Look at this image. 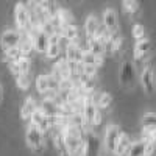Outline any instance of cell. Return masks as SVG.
<instances>
[{
    "label": "cell",
    "instance_id": "cb8c5ba5",
    "mask_svg": "<svg viewBox=\"0 0 156 156\" xmlns=\"http://www.w3.org/2000/svg\"><path fill=\"white\" fill-rule=\"evenodd\" d=\"M145 145H147V140H144V139L133 142L125 156H144L145 154Z\"/></svg>",
    "mask_w": 156,
    "mask_h": 156
},
{
    "label": "cell",
    "instance_id": "4316f807",
    "mask_svg": "<svg viewBox=\"0 0 156 156\" xmlns=\"http://www.w3.org/2000/svg\"><path fill=\"white\" fill-rule=\"evenodd\" d=\"M140 136L144 140H151L156 144V126H142Z\"/></svg>",
    "mask_w": 156,
    "mask_h": 156
},
{
    "label": "cell",
    "instance_id": "d6986e66",
    "mask_svg": "<svg viewBox=\"0 0 156 156\" xmlns=\"http://www.w3.org/2000/svg\"><path fill=\"white\" fill-rule=\"evenodd\" d=\"M131 144H133V142H131V137H129V134L125 133V131H122L120 136H119V139H117L114 154H115V156H125L126 151H128V148L131 147Z\"/></svg>",
    "mask_w": 156,
    "mask_h": 156
},
{
    "label": "cell",
    "instance_id": "ba28073f",
    "mask_svg": "<svg viewBox=\"0 0 156 156\" xmlns=\"http://www.w3.org/2000/svg\"><path fill=\"white\" fill-rule=\"evenodd\" d=\"M59 87V81L53 75H39L36 78V89L39 94H47V92H51V90H58Z\"/></svg>",
    "mask_w": 156,
    "mask_h": 156
},
{
    "label": "cell",
    "instance_id": "8992f818",
    "mask_svg": "<svg viewBox=\"0 0 156 156\" xmlns=\"http://www.w3.org/2000/svg\"><path fill=\"white\" fill-rule=\"evenodd\" d=\"M139 80H140V86H142V89H144V92L148 94V95H151V94L154 92V89H156L154 67H153L151 62L145 64V67L142 69V72H140Z\"/></svg>",
    "mask_w": 156,
    "mask_h": 156
},
{
    "label": "cell",
    "instance_id": "83f0119b",
    "mask_svg": "<svg viewBox=\"0 0 156 156\" xmlns=\"http://www.w3.org/2000/svg\"><path fill=\"white\" fill-rule=\"evenodd\" d=\"M122 6H123V11L128 12V14H136V12L139 11V3L137 0H123L122 2Z\"/></svg>",
    "mask_w": 156,
    "mask_h": 156
},
{
    "label": "cell",
    "instance_id": "5b68a950",
    "mask_svg": "<svg viewBox=\"0 0 156 156\" xmlns=\"http://www.w3.org/2000/svg\"><path fill=\"white\" fill-rule=\"evenodd\" d=\"M30 123L34 125L39 131H42L44 134L48 133L51 129V120H50V112L44 108V106H39L36 109V112L31 115Z\"/></svg>",
    "mask_w": 156,
    "mask_h": 156
},
{
    "label": "cell",
    "instance_id": "277c9868",
    "mask_svg": "<svg viewBox=\"0 0 156 156\" xmlns=\"http://www.w3.org/2000/svg\"><path fill=\"white\" fill-rule=\"evenodd\" d=\"M98 151H100L98 136L87 128L86 133H84V145L76 156H98Z\"/></svg>",
    "mask_w": 156,
    "mask_h": 156
},
{
    "label": "cell",
    "instance_id": "6da1fadb",
    "mask_svg": "<svg viewBox=\"0 0 156 156\" xmlns=\"http://www.w3.org/2000/svg\"><path fill=\"white\" fill-rule=\"evenodd\" d=\"M61 133H62L64 144H66L70 156H76L84 145V133L86 131L83 128H78L73 125H66L61 129Z\"/></svg>",
    "mask_w": 156,
    "mask_h": 156
},
{
    "label": "cell",
    "instance_id": "9a60e30c",
    "mask_svg": "<svg viewBox=\"0 0 156 156\" xmlns=\"http://www.w3.org/2000/svg\"><path fill=\"white\" fill-rule=\"evenodd\" d=\"M151 51V41L148 37H144V39H139L134 44V48H133V58L136 61H140L144 59L148 53Z\"/></svg>",
    "mask_w": 156,
    "mask_h": 156
},
{
    "label": "cell",
    "instance_id": "f35d334b",
    "mask_svg": "<svg viewBox=\"0 0 156 156\" xmlns=\"http://www.w3.org/2000/svg\"><path fill=\"white\" fill-rule=\"evenodd\" d=\"M0 100H2V84H0Z\"/></svg>",
    "mask_w": 156,
    "mask_h": 156
},
{
    "label": "cell",
    "instance_id": "9c48e42d",
    "mask_svg": "<svg viewBox=\"0 0 156 156\" xmlns=\"http://www.w3.org/2000/svg\"><path fill=\"white\" fill-rule=\"evenodd\" d=\"M120 133H122V129L117 126V125H114V123H111V125L106 126L105 136H103V145H105V150L106 151H109V153L114 154L115 144H117V139H119Z\"/></svg>",
    "mask_w": 156,
    "mask_h": 156
},
{
    "label": "cell",
    "instance_id": "7402d4cb",
    "mask_svg": "<svg viewBox=\"0 0 156 156\" xmlns=\"http://www.w3.org/2000/svg\"><path fill=\"white\" fill-rule=\"evenodd\" d=\"M90 53H94L95 56H103L105 55V51H106V47L103 45L97 37H92V39H87V48Z\"/></svg>",
    "mask_w": 156,
    "mask_h": 156
},
{
    "label": "cell",
    "instance_id": "7a4b0ae2",
    "mask_svg": "<svg viewBox=\"0 0 156 156\" xmlns=\"http://www.w3.org/2000/svg\"><path fill=\"white\" fill-rule=\"evenodd\" d=\"M14 23L20 34L28 33L31 28V11L23 2H17L14 5Z\"/></svg>",
    "mask_w": 156,
    "mask_h": 156
},
{
    "label": "cell",
    "instance_id": "484cf974",
    "mask_svg": "<svg viewBox=\"0 0 156 156\" xmlns=\"http://www.w3.org/2000/svg\"><path fill=\"white\" fill-rule=\"evenodd\" d=\"M112 101H114V98L109 92H101L97 98V106L100 111H108L112 106Z\"/></svg>",
    "mask_w": 156,
    "mask_h": 156
},
{
    "label": "cell",
    "instance_id": "1f68e13d",
    "mask_svg": "<svg viewBox=\"0 0 156 156\" xmlns=\"http://www.w3.org/2000/svg\"><path fill=\"white\" fill-rule=\"evenodd\" d=\"M23 55H22V51H20V48L19 47H14V48H9V50H6L5 51V58L9 61V62H12V61H16V59H19V58H22Z\"/></svg>",
    "mask_w": 156,
    "mask_h": 156
},
{
    "label": "cell",
    "instance_id": "ffe728a7",
    "mask_svg": "<svg viewBox=\"0 0 156 156\" xmlns=\"http://www.w3.org/2000/svg\"><path fill=\"white\" fill-rule=\"evenodd\" d=\"M101 27L100 25V20L94 16V14H89L84 20V33H86V39H92L95 37L98 28Z\"/></svg>",
    "mask_w": 156,
    "mask_h": 156
},
{
    "label": "cell",
    "instance_id": "30bf717a",
    "mask_svg": "<svg viewBox=\"0 0 156 156\" xmlns=\"http://www.w3.org/2000/svg\"><path fill=\"white\" fill-rule=\"evenodd\" d=\"M119 78H120V83L123 86H133L134 80H136V67H134V62L133 61H123L122 62V67H120V73H119Z\"/></svg>",
    "mask_w": 156,
    "mask_h": 156
},
{
    "label": "cell",
    "instance_id": "e0dca14e",
    "mask_svg": "<svg viewBox=\"0 0 156 156\" xmlns=\"http://www.w3.org/2000/svg\"><path fill=\"white\" fill-rule=\"evenodd\" d=\"M51 140H53V147H55L58 156H70V153H69L66 144H64V139H62L61 129L53 128V133H51Z\"/></svg>",
    "mask_w": 156,
    "mask_h": 156
},
{
    "label": "cell",
    "instance_id": "8d00e7d4",
    "mask_svg": "<svg viewBox=\"0 0 156 156\" xmlns=\"http://www.w3.org/2000/svg\"><path fill=\"white\" fill-rule=\"evenodd\" d=\"M156 153V144L151 140H147V145H145V154L144 156H153Z\"/></svg>",
    "mask_w": 156,
    "mask_h": 156
},
{
    "label": "cell",
    "instance_id": "7c38bea8",
    "mask_svg": "<svg viewBox=\"0 0 156 156\" xmlns=\"http://www.w3.org/2000/svg\"><path fill=\"white\" fill-rule=\"evenodd\" d=\"M83 48L80 47V44L78 42H67L66 45V58L69 61V64L72 67L76 69L78 64H81V59H83Z\"/></svg>",
    "mask_w": 156,
    "mask_h": 156
},
{
    "label": "cell",
    "instance_id": "d6a6232c",
    "mask_svg": "<svg viewBox=\"0 0 156 156\" xmlns=\"http://www.w3.org/2000/svg\"><path fill=\"white\" fill-rule=\"evenodd\" d=\"M131 34H133V37L136 39V41L147 37V36H145V28H144V25H142V23H134V25H133Z\"/></svg>",
    "mask_w": 156,
    "mask_h": 156
},
{
    "label": "cell",
    "instance_id": "74e56055",
    "mask_svg": "<svg viewBox=\"0 0 156 156\" xmlns=\"http://www.w3.org/2000/svg\"><path fill=\"white\" fill-rule=\"evenodd\" d=\"M101 112L103 111H97V114H95V117H94V123H92V126H100L101 123H103V115H101Z\"/></svg>",
    "mask_w": 156,
    "mask_h": 156
},
{
    "label": "cell",
    "instance_id": "836d02e7",
    "mask_svg": "<svg viewBox=\"0 0 156 156\" xmlns=\"http://www.w3.org/2000/svg\"><path fill=\"white\" fill-rule=\"evenodd\" d=\"M142 126H156V112H145L142 117Z\"/></svg>",
    "mask_w": 156,
    "mask_h": 156
},
{
    "label": "cell",
    "instance_id": "44dd1931",
    "mask_svg": "<svg viewBox=\"0 0 156 156\" xmlns=\"http://www.w3.org/2000/svg\"><path fill=\"white\" fill-rule=\"evenodd\" d=\"M59 34L62 39H66L67 42H78V36H80V31H78L76 25H64V27L59 28Z\"/></svg>",
    "mask_w": 156,
    "mask_h": 156
},
{
    "label": "cell",
    "instance_id": "f546056e",
    "mask_svg": "<svg viewBox=\"0 0 156 156\" xmlns=\"http://www.w3.org/2000/svg\"><path fill=\"white\" fill-rule=\"evenodd\" d=\"M45 56L50 59H59L61 56V45L59 44H50L47 51H45Z\"/></svg>",
    "mask_w": 156,
    "mask_h": 156
},
{
    "label": "cell",
    "instance_id": "d4e9b609",
    "mask_svg": "<svg viewBox=\"0 0 156 156\" xmlns=\"http://www.w3.org/2000/svg\"><path fill=\"white\" fill-rule=\"evenodd\" d=\"M83 64H89V66H95V67H100L103 66V56H95L94 53H90L89 50H84L83 51V59H81Z\"/></svg>",
    "mask_w": 156,
    "mask_h": 156
},
{
    "label": "cell",
    "instance_id": "ab89813d",
    "mask_svg": "<svg viewBox=\"0 0 156 156\" xmlns=\"http://www.w3.org/2000/svg\"><path fill=\"white\" fill-rule=\"evenodd\" d=\"M154 156H156V153H154Z\"/></svg>",
    "mask_w": 156,
    "mask_h": 156
},
{
    "label": "cell",
    "instance_id": "4dcf8cb0",
    "mask_svg": "<svg viewBox=\"0 0 156 156\" xmlns=\"http://www.w3.org/2000/svg\"><path fill=\"white\" fill-rule=\"evenodd\" d=\"M16 86L19 90H27L30 87V78L28 75H17L16 76Z\"/></svg>",
    "mask_w": 156,
    "mask_h": 156
},
{
    "label": "cell",
    "instance_id": "5bb4252c",
    "mask_svg": "<svg viewBox=\"0 0 156 156\" xmlns=\"http://www.w3.org/2000/svg\"><path fill=\"white\" fill-rule=\"evenodd\" d=\"M103 25L106 27V30H109L112 34L119 33V19H117V12L112 8H106L103 11Z\"/></svg>",
    "mask_w": 156,
    "mask_h": 156
},
{
    "label": "cell",
    "instance_id": "2e32d148",
    "mask_svg": "<svg viewBox=\"0 0 156 156\" xmlns=\"http://www.w3.org/2000/svg\"><path fill=\"white\" fill-rule=\"evenodd\" d=\"M30 69H31V61H30L28 56H22L16 61L9 62V70L16 76L17 75H28Z\"/></svg>",
    "mask_w": 156,
    "mask_h": 156
},
{
    "label": "cell",
    "instance_id": "d590c367",
    "mask_svg": "<svg viewBox=\"0 0 156 156\" xmlns=\"http://www.w3.org/2000/svg\"><path fill=\"white\" fill-rule=\"evenodd\" d=\"M122 42H123L122 36H119V33H117V34L114 36V39H112L111 45H109V51H111V53H115V51H119L120 47H122Z\"/></svg>",
    "mask_w": 156,
    "mask_h": 156
},
{
    "label": "cell",
    "instance_id": "52a82bcc",
    "mask_svg": "<svg viewBox=\"0 0 156 156\" xmlns=\"http://www.w3.org/2000/svg\"><path fill=\"white\" fill-rule=\"evenodd\" d=\"M51 75H53L58 81L66 80V78H75V67L70 66L69 61H67L66 58H59V59H56V62L53 64Z\"/></svg>",
    "mask_w": 156,
    "mask_h": 156
},
{
    "label": "cell",
    "instance_id": "4fadbf2b",
    "mask_svg": "<svg viewBox=\"0 0 156 156\" xmlns=\"http://www.w3.org/2000/svg\"><path fill=\"white\" fill-rule=\"evenodd\" d=\"M98 111V106H97V100L92 98V95H87L83 101V115L87 122V126H92L94 123V117Z\"/></svg>",
    "mask_w": 156,
    "mask_h": 156
},
{
    "label": "cell",
    "instance_id": "8fae6325",
    "mask_svg": "<svg viewBox=\"0 0 156 156\" xmlns=\"http://www.w3.org/2000/svg\"><path fill=\"white\" fill-rule=\"evenodd\" d=\"M22 41V34L17 31V30H6L2 33L0 36V45H2L3 51L9 50V48H14V47H19Z\"/></svg>",
    "mask_w": 156,
    "mask_h": 156
},
{
    "label": "cell",
    "instance_id": "e575fe53",
    "mask_svg": "<svg viewBox=\"0 0 156 156\" xmlns=\"http://www.w3.org/2000/svg\"><path fill=\"white\" fill-rule=\"evenodd\" d=\"M31 6H37V8H44V9H50V11H56L53 9L51 0H31Z\"/></svg>",
    "mask_w": 156,
    "mask_h": 156
},
{
    "label": "cell",
    "instance_id": "603a6c76",
    "mask_svg": "<svg viewBox=\"0 0 156 156\" xmlns=\"http://www.w3.org/2000/svg\"><path fill=\"white\" fill-rule=\"evenodd\" d=\"M55 16H56V19H58V22H59L61 27H64V25H72V23H73V14H72L69 9H66V8H58L56 12H55Z\"/></svg>",
    "mask_w": 156,
    "mask_h": 156
},
{
    "label": "cell",
    "instance_id": "3957f363",
    "mask_svg": "<svg viewBox=\"0 0 156 156\" xmlns=\"http://www.w3.org/2000/svg\"><path fill=\"white\" fill-rule=\"evenodd\" d=\"M25 140H27V145L30 150L41 153L44 150V133L39 131L34 125H28L27 131H25Z\"/></svg>",
    "mask_w": 156,
    "mask_h": 156
},
{
    "label": "cell",
    "instance_id": "f1b7e54d",
    "mask_svg": "<svg viewBox=\"0 0 156 156\" xmlns=\"http://www.w3.org/2000/svg\"><path fill=\"white\" fill-rule=\"evenodd\" d=\"M19 48H20V51H22L23 56H28V55L31 53V50H34L31 39H28L27 36L22 37V41H20V44H19Z\"/></svg>",
    "mask_w": 156,
    "mask_h": 156
},
{
    "label": "cell",
    "instance_id": "ac0fdd59",
    "mask_svg": "<svg viewBox=\"0 0 156 156\" xmlns=\"http://www.w3.org/2000/svg\"><path fill=\"white\" fill-rule=\"evenodd\" d=\"M37 108H39L37 101L33 97H27L25 101H23V105H22V108H20V119L22 120H30L31 115L36 112Z\"/></svg>",
    "mask_w": 156,
    "mask_h": 156
}]
</instances>
